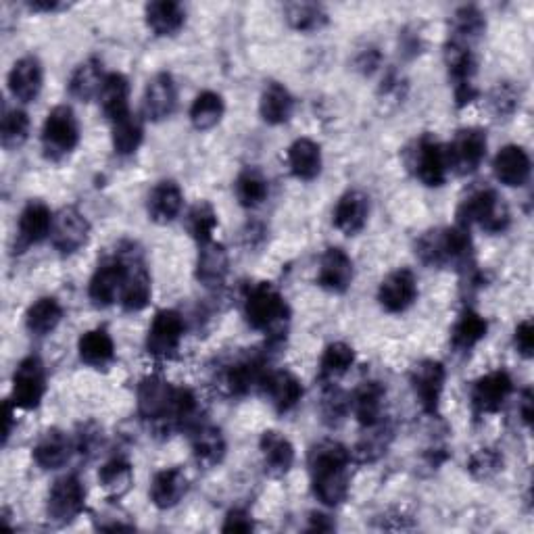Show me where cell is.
<instances>
[{
	"instance_id": "836d02e7",
	"label": "cell",
	"mask_w": 534,
	"mask_h": 534,
	"mask_svg": "<svg viewBox=\"0 0 534 534\" xmlns=\"http://www.w3.org/2000/svg\"><path fill=\"white\" fill-rule=\"evenodd\" d=\"M295 99L290 90L280 82H267L261 99H259V115L270 126H282L293 117Z\"/></svg>"
},
{
	"instance_id": "f1b7e54d",
	"label": "cell",
	"mask_w": 534,
	"mask_h": 534,
	"mask_svg": "<svg viewBox=\"0 0 534 534\" xmlns=\"http://www.w3.org/2000/svg\"><path fill=\"white\" fill-rule=\"evenodd\" d=\"M182 207H184V194H182L180 184L174 180H161L149 192L147 211H149L151 222L159 226L172 224L180 215Z\"/></svg>"
},
{
	"instance_id": "d6a6232c",
	"label": "cell",
	"mask_w": 534,
	"mask_h": 534,
	"mask_svg": "<svg viewBox=\"0 0 534 534\" xmlns=\"http://www.w3.org/2000/svg\"><path fill=\"white\" fill-rule=\"evenodd\" d=\"M144 19L155 36H176L186 23V11L176 0H153L144 7Z\"/></svg>"
},
{
	"instance_id": "e0dca14e",
	"label": "cell",
	"mask_w": 534,
	"mask_h": 534,
	"mask_svg": "<svg viewBox=\"0 0 534 534\" xmlns=\"http://www.w3.org/2000/svg\"><path fill=\"white\" fill-rule=\"evenodd\" d=\"M267 372L270 370L261 355H242L226 368L224 384L232 397H247L253 391H261Z\"/></svg>"
},
{
	"instance_id": "60d3db41",
	"label": "cell",
	"mask_w": 534,
	"mask_h": 534,
	"mask_svg": "<svg viewBox=\"0 0 534 534\" xmlns=\"http://www.w3.org/2000/svg\"><path fill=\"white\" fill-rule=\"evenodd\" d=\"M99 484L109 499L119 501L134 487V468L126 457H113L99 470Z\"/></svg>"
},
{
	"instance_id": "603a6c76",
	"label": "cell",
	"mask_w": 534,
	"mask_h": 534,
	"mask_svg": "<svg viewBox=\"0 0 534 534\" xmlns=\"http://www.w3.org/2000/svg\"><path fill=\"white\" fill-rule=\"evenodd\" d=\"M7 82H9V90L13 94V99L21 103L36 101L44 84V69H42L40 59L34 55H28L15 61L9 71Z\"/></svg>"
},
{
	"instance_id": "52a82bcc",
	"label": "cell",
	"mask_w": 534,
	"mask_h": 534,
	"mask_svg": "<svg viewBox=\"0 0 534 534\" xmlns=\"http://www.w3.org/2000/svg\"><path fill=\"white\" fill-rule=\"evenodd\" d=\"M487 132L480 128H464L457 130L449 147H445V157L449 172L457 176H470L478 172L484 157H487Z\"/></svg>"
},
{
	"instance_id": "4fadbf2b",
	"label": "cell",
	"mask_w": 534,
	"mask_h": 534,
	"mask_svg": "<svg viewBox=\"0 0 534 534\" xmlns=\"http://www.w3.org/2000/svg\"><path fill=\"white\" fill-rule=\"evenodd\" d=\"M44 395H46V370L42 359L36 355L21 359L13 374L11 401L19 409L32 411L40 407Z\"/></svg>"
},
{
	"instance_id": "8992f818",
	"label": "cell",
	"mask_w": 534,
	"mask_h": 534,
	"mask_svg": "<svg viewBox=\"0 0 534 534\" xmlns=\"http://www.w3.org/2000/svg\"><path fill=\"white\" fill-rule=\"evenodd\" d=\"M80 144V124L74 109L57 105L48 111L42 126V151L48 161H61Z\"/></svg>"
},
{
	"instance_id": "ab89813d",
	"label": "cell",
	"mask_w": 534,
	"mask_h": 534,
	"mask_svg": "<svg viewBox=\"0 0 534 534\" xmlns=\"http://www.w3.org/2000/svg\"><path fill=\"white\" fill-rule=\"evenodd\" d=\"M489 332V322L487 318L474 309L461 311L457 322L451 328V347L457 353H470L484 336Z\"/></svg>"
},
{
	"instance_id": "4dcf8cb0",
	"label": "cell",
	"mask_w": 534,
	"mask_h": 534,
	"mask_svg": "<svg viewBox=\"0 0 534 534\" xmlns=\"http://www.w3.org/2000/svg\"><path fill=\"white\" fill-rule=\"evenodd\" d=\"M286 161L297 180L311 182L322 172V147L311 138H297L286 151Z\"/></svg>"
},
{
	"instance_id": "5b68a950",
	"label": "cell",
	"mask_w": 534,
	"mask_h": 534,
	"mask_svg": "<svg viewBox=\"0 0 534 534\" xmlns=\"http://www.w3.org/2000/svg\"><path fill=\"white\" fill-rule=\"evenodd\" d=\"M405 165L424 186L439 188L447 182L449 165L445 147L432 134H424L405 149Z\"/></svg>"
},
{
	"instance_id": "d4e9b609",
	"label": "cell",
	"mask_w": 534,
	"mask_h": 534,
	"mask_svg": "<svg viewBox=\"0 0 534 534\" xmlns=\"http://www.w3.org/2000/svg\"><path fill=\"white\" fill-rule=\"evenodd\" d=\"M530 169H532L530 157L520 144H505L493 159L495 178L509 188L524 186L530 178Z\"/></svg>"
},
{
	"instance_id": "9f6ffc18",
	"label": "cell",
	"mask_w": 534,
	"mask_h": 534,
	"mask_svg": "<svg viewBox=\"0 0 534 534\" xmlns=\"http://www.w3.org/2000/svg\"><path fill=\"white\" fill-rule=\"evenodd\" d=\"M76 451L84 457H92L96 451L103 447V428L94 422H86L78 428L76 434Z\"/></svg>"
},
{
	"instance_id": "9c48e42d",
	"label": "cell",
	"mask_w": 534,
	"mask_h": 534,
	"mask_svg": "<svg viewBox=\"0 0 534 534\" xmlns=\"http://www.w3.org/2000/svg\"><path fill=\"white\" fill-rule=\"evenodd\" d=\"M86 509V487L76 474H67L55 480L46 501L48 520L59 526L71 524Z\"/></svg>"
},
{
	"instance_id": "7bdbcfd3",
	"label": "cell",
	"mask_w": 534,
	"mask_h": 534,
	"mask_svg": "<svg viewBox=\"0 0 534 534\" xmlns=\"http://www.w3.org/2000/svg\"><path fill=\"white\" fill-rule=\"evenodd\" d=\"M445 65L449 71V78L453 80L455 86H464V84H474V74H476V59L472 53V46L461 44L449 38L445 44Z\"/></svg>"
},
{
	"instance_id": "6da1fadb",
	"label": "cell",
	"mask_w": 534,
	"mask_h": 534,
	"mask_svg": "<svg viewBox=\"0 0 534 534\" xmlns=\"http://www.w3.org/2000/svg\"><path fill=\"white\" fill-rule=\"evenodd\" d=\"M351 461L353 455L343 443L324 439L311 445L307 453L311 491L322 505L336 507L349 497Z\"/></svg>"
},
{
	"instance_id": "7a4b0ae2",
	"label": "cell",
	"mask_w": 534,
	"mask_h": 534,
	"mask_svg": "<svg viewBox=\"0 0 534 534\" xmlns=\"http://www.w3.org/2000/svg\"><path fill=\"white\" fill-rule=\"evenodd\" d=\"M416 255L430 267H474V245L470 230L464 226L434 228L416 240Z\"/></svg>"
},
{
	"instance_id": "7402d4cb",
	"label": "cell",
	"mask_w": 534,
	"mask_h": 534,
	"mask_svg": "<svg viewBox=\"0 0 534 534\" xmlns=\"http://www.w3.org/2000/svg\"><path fill=\"white\" fill-rule=\"evenodd\" d=\"M144 115L151 121H163L167 117H172L176 107H178V86L172 78V74L167 71H161L157 74L147 90H144Z\"/></svg>"
},
{
	"instance_id": "277c9868",
	"label": "cell",
	"mask_w": 534,
	"mask_h": 534,
	"mask_svg": "<svg viewBox=\"0 0 534 534\" xmlns=\"http://www.w3.org/2000/svg\"><path fill=\"white\" fill-rule=\"evenodd\" d=\"M512 213L497 190L491 186H476L468 192V197L457 207V226L472 228L480 226L484 232L501 234L509 228Z\"/></svg>"
},
{
	"instance_id": "f907efd6",
	"label": "cell",
	"mask_w": 534,
	"mask_h": 534,
	"mask_svg": "<svg viewBox=\"0 0 534 534\" xmlns=\"http://www.w3.org/2000/svg\"><path fill=\"white\" fill-rule=\"evenodd\" d=\"M215 228H217V211L213 209L211 203L199 201L188 209L186 230L194 240H197V245H205V242L213 240Z\"/></svg>"
},
{
	"instance_id": "6125c7cd",
	"label": "cell",
	"mask_w": 534,
	"mask_h": 534,
	"mask_svg": "<svg viewBox=\"0 0 534 534\" xmlns=\"http://www.w3.org/2000/svg\"><path fill=\"white\" fill-rule=\"evenodd\" d=\"M380 65V53L376 48H366L359 57H357V67L363 71V74H372V71Z\"/></svg>"
},
{
	"instance_id": "f6af8a7d",
	"label": "cell",
	"mask_w": 534,
	"mask_h": 534,
	"mask_svg": "<svg viewBox=\"0 0 534 534\" xmlns=\"http://www.w3.org/2000/svg\"><path fill=\"white\" fill-rule=\"evenodd\" d=\"M224 113H226V103L222 99V94H217L213 90H205L192 101L190 124L194 126V130L207 132L220 124Z\"/></svg>"
},
{
	"instance_id": "db71d44e",
	"label": "cell",
	"mask_w": 534,
	"mask_h": 534,
	"mask_svg": "<svg viewBox=\"0 0 534 534\" xmlns=\"http://www.w3.org/2000/svg\"><path fill=\"white\" fill-rule=\"evenodd\" d=\"M501 470H503V455L497 449H491V447L478 449L468 459V472L476 480H489Z\"/></svg>"
},
{
	"instance_id": "f35d334b",
	"label": "cell",
	"mask_w": 534,
	"mask_h": 534,
	"mask_svg": "<svg viewBox=\"0 0 534 534\" xmlns=\"http://www.w3.org/2000/svg\"><path fill=\"white\" fill-rule=\"evenodd\" d=\"M99 101L105 117L111 124L121 117H126L130 113V80L124 74H119V71L107 74L99 94Z\"/></svg>"
},
{
	"instance_id": "5bb4252c",
	"label": "cell",
	"mask_w": 534,
	"mask_h": 534,
	"mask_svg": "<svg viewBox=\"0 0 534 534\" xmlns=\"http://www.w3.org/2000/svg\"><path fill=\"white\" fill-rule=\"evenodd\" d=\"M174 393H176V386H172L161 376L142 378L136 391L140 418L153 422L155 428H159L167 420L169 411H172Z\"/></svg>"
},
{
	"instance_id": "b9f144b4",
	"label": "cell",
	"mask_w": 534,
	"mask_h": 534,
	"mask_svg": "<svg viewBox=\"0 0 534 534\" xmlns=\"http://www.w3.org/2000/svg\"><path fill=\"white\" fill-rule=\"evenodd\" d=\"M234 192L238 203L245 209H257L265 203L270 194V182L257 167H245L234 182Z\"/></svg>"
},
{
	"instance_id": "bcb514c9",
	"label": "cell",
	"mask_w": 534,
	"mask_h": 534,
	"mask_svg": "<svg viewBox=\"0 0 534 534\" xmlns=\"http://www.w3.org/2000/svg\"><path fill=\"white\" fill-rule=\"evenodd\" d=\"M63 320V307L55 297H42L26 311V328L34 336H46L57 330Z\"/></svg>"
},
{
	"instance_id": "c3c4849f",
	"label": "cell",
	"mask_w": 534,
	"mask_h": 534,
	"mask_svg": "<svg viewBox=\"0 0 534 534\" xmlns=\"http://www.w3.org/2000/svg\"><path fill=\"white\" fill-rule=\"evenodd\" d=\"M288 26L297 32H318L328 26V11L318 3H288L284 7Z\"/></svg>"
},
{
	"instance_id": "ac0fdd59",
	"label": "cell",
	"mask_w": 534,
	"mask_h": 534,
	"mask_svg": "<svg viewBox=\"0 0 534 534\" xmlns=\"http://www.w3.org/2000/svg\"><path fill=\"white\" fill-rule=\"evenodd\" d=\"M126 282V263L117 255L111 261L99 265L90 278L88 297L96 307H111L117 299H121V290Z\"/></svg>"
},
{
	"instance_id": "ffe728a7",
	"label": "cell",
	"mask_w": 534,
	"mask_h": 534,
	"mask_svg": "<svg viewBox=\"0 0 534 534\" xmlns=\"http://www.w3.org/2000/svg\"><path fill=\"white\" fill-rule=\"evenodd\" d=\"M55 215L46 203L42 201H30L23 207L19 222H17V240L21 249H28L34 245H40L42 240L51 236Z\"/></svg>"
},
{
	"instance_id": "f546056e",
	"label": "cell",
	"mask_w": 534,
	"mask_h": 534,
	"mask_svg": "<svg viewBox=\"0 0 534 534\" xmlns=\"http://www.w3.org/2000/svg\"><path fill=\"white\" fill-rule=\"evenodd\" d=\"M190 447H192L194 461L207 470L220 466L228 451L222 430L215 426H207V424H199L192 430Z\"/></svg>"
},
{
	"instance_id": "681fc988",
	"label": "cell",
	"mask_w": 534,
	"mask_h": 534,
	"mask_svg": "<svg viewBox=\"0 0 534 534\" xmlns=\"http://www.w3.org/2000/svg\"><path fill=\"white\" fill-rule=\"evenodd\" d=\"M355 363V351L347 343H330L320 359V380L332 384L343 378Z\"/></svg>"
},
{
	"instance_id": "7dc6e473",
	"label": "cell",
	"mask_w": 534,
	"mask_h": 534,
	"mask_svg": "<svg viewBox=\"0 0 534 534\" xmlns=\"http://www.w3.org/2000/svg\"><path fill=\"white\" fill-rule=\"evenodd\" d=\"M111 140H113V149L117 155H121V157L134 155L144 140L142 119L130 111L126 117L113 121Z\"/></svg>"
},
{
	"instance_id": "30bf717a",
	"label": "cell",
	"mask_w": 534,
	"mask_h": 534,
	"mask_svg": "<svg viewBox=\"0 0 534 534\" xmlns=\"http://www.w3.org/2000/svg\"><path fill=\"white\" fill-rule=\"evenodd\" d=\"M447 370L441 361L436 359H422L409 372V382L414 388V395L422 407L424 414L436 416L439 414L443 391H445Z\"/></svg>"
},
{
	"instance_id": "44dd1931",
	"label": "cell",
	"mask_w": 534,
	"mask_h": 534,
	"mask_svg": "<svg viewBox=\"0 0 534 534\" xmlns=\"http://www.w3.org/2000/svg\"><path fill=\"white\" fill-rule=\"evenodd\" d=\"M353 259L338 247L324 251L318 270V286L334 295H343L353 282Z\"/></svg>"
},
{
	"instance_id": "4316f807",
	"label": "cell",
	"mask_w": 534,
	"mask_h": 534,
	"mask_svg": "<svg viewBox=\"0 0 534 534\" xmlns=\"http://www.w3.org/2000/svg\"><path fill=\"white\" fill-rule=\"evenodd\" d=\"M230 272V257L222 242L209 240L205 245H199L197 267H194V276L207 288L222 286Z\"/></svg>"
},
{
	"instance_id": "ee69618b",
	"label": "cell",
	"mask_w": 534,
	"mask_h": 534,
	"mask_svg": "<svg viewBox=\"0 0 534 534\" xmlns=\"http://www.w3.org/2000/svg\"><path fill=\"white\" fill-rule=\"evenodd\" d=\"M487 32V19L474 5L459 7L451 17V40L472 46Z\"/></svg>"
},
{
	"instance_id": "11a10c76",
	"label": "cell",
	"mask_w": 534,
	"mask_h": 534,
	"mask_svg": "<svg viewBox=\"0 0 534 534\" xmlns=\"http://www.w3.org/2000/svg\"><path fill=\"white\" fill-rule=\"evenodd\" d=\"M489 105L497 117L514 115L520 107V90L514 82H499L489 94Z\"/></svg>"
},
{
	"instance_id": "9a60e30c",
	"label": "cell",
	"mask_w": 534,
	"mask_h": 534,
	"mask_svg": "<svg viewBox=\"0 0 534 534\" xmlns=\"http://www.w3.org/2000/svg\"><path fill=\"white\" fill-rule=\"evenodd\" d=\"M90 240V222L76 207H63L53 220L51 242L61 255H74Z\"/></svg>"
},
{
	"instance_id": "d6986e66",
	"label": "cell",
	"mask_w": 534,
	"mask_h": 534,
	"mask_svg": "<svg viewBox=\"0 0 534 534\" xmlns=\"http://www.w3.org/2000/svg\"><path fill=\"white\" fill-rule=\"evenodd\" d=\"M261 393L274 405L278 414L293 411L303 399V382L288 370H270L261 384Z\"/></svg>"
},
{
	"instance_id": "8fae6325",
	"label": "cell",
	"mask_w": 534,
	"mask_h": 534,
	"mask_svg": "<svg viewBox=\"0 0 534 534\" xmlns=\"http://www.w3.org/2000/svg\"><path fill=\"white\" fill-rule=\"evenodd\" d=\"M184 320L176 309H161L155 313L147 332V353L155 359H174L184 338Z\"/></svg>"
},
{
	"instance_id": "be15d7a7",
	"label": "cell",
	"mask_w": 534,
	"mask_h": 534,
	"mask_svg": "<svg viewBox=\"0 0 534 534\" xmlns=\"http://www.w3.org/2000/svg\"><path fill=\"white\" fill-rule=\"evenodd\" d=\"M15 403L11 401V399H5V403H3V418H5V430H3V441H5V445H7V441H9V436H11V432H13V422H15Z\"/></svg>"
},
{
	"instance_id": "ba28073f",
	"label": "cell",
	"mask_w": 534,
	"mask_h": 534,
	"mask_svg": "<svg viewBox=\"0 0 534 534\" xmlns=\"http://www.w3.org/2000/svg\"><path fill=\"white\" fill-rule=\"evenodd\" d=\"M119 257L126 263V282L124 290H121L119 303L128 313H138L151 303L153 297L151 274L147 270V263L142 259V253L134 245H128V249H121Z\"/></svg>"
},
{
	"instance_id": "2e32d148",
	"label": "cell",
	"mask_w": 534,
	"mask_h": 534,
	"mask_svg": "<svg viewBox=\"0 0 534 534\" xmlns=\"http://www.w3.org/2000/svg\"><path fill=\"white\" fill-rule=\"evenodd\" d=\"M418 299V278L409 267L388 274L378 286V303L388 313H403Z\"/></svg>"
},
{
	"instance_id": "8d00e7d4",
	"label": "cell",
	"mask_w": 534,
	"mask_h": 534,
	"mask_svg": "<svg viewBox=\"0 0 534 534\" xmlns=\"http://www.w3.org/2000/svg\"><path fill=\"white\" fill-rule=\"evenodd\" d=\"M393 439H395L393 424L382 418L380 422L366 426V432H363V436L357 441L355 451L351 455L359 461V464H374V461H378L388 451Z\"/></svg>"
},
{
	"instance_id": "74e56055",
	"label": "cell",
	"mask_w": 534,
	"mask_h": 534,
	"mask_svg": "<svg viewBox=\"0 0 534 534\" xmlns=\"http://www.w3.org/2000/svg\"><path fill=\"white\" fill-rule=\"evenodd\" d=\"M105 71H103V61L90 57L86 61H82L76 69L74 74L69 78V94L74 96V99L88 103L94 96L101 94L103 82H105Z\"/></svg>"
},
{
	"instance_id": "816d5d0a",
	"label": "cell",
	"mask_w": 534,
	"mask_h": 534,
	"mask_svg": "<svg viewBox=\"0 0 534 534\" xmlns=\"http://www.w3.org/2000/svg\"><path fill=\"white\" fill-rule=\"evenodd\" d=\"M30 136V115L23 109H11L0 124V144L7 151H17Z\"/></svg>"
},
{
	"instance_id": "83f0119b",
	"label": "cell",
	"mask_w": 534,
	"mask_h": 534,
	"mask_svg": "<svg viewBox=\"0 0 534 534\" xmlns=\"http://www.w3.org/2000/svg\"><path fill=\"white\" fill-rule=\"evenodd\" d=\"M71 451H76V445L69 439L67 432L59 428H48L36 441L32 455L42 470H59L69 461Z\"/></svg>"
},
{
	"instance_id": "91938a15",
	"label": "cell",
	"mask_w": 534,
	"mask_h": 534,
	"mask_svg": "<svg viewBox=\"0 0 534 534\" xmlns=\"http://www.w3.org/2000/svg\"><path fill=\"white\" fill-rule=\"evenodd\" d=\"M253 528H255V522L247 509H232L222 526L224 532H251Z\"/></svg>"
},
{
	"instance_id": "e7e4bbea",
	"label": "cell",
	"mask_w": 534,
	"mask_h": 534,
	"mask_svg": "<svg viewBox=\"0 0 534 534\" xmlns=\"http://www.w3.org/2000/svg\"><path fill=\"white\" fill-rule=\"evenodd\" d=\"M28 7L36 13H55L61 11L65 5L59 3V0H30Z\"/></svg>"
},
{
	"instance_id": "6f0895ef",
	"label": "cell",
	"mask_w": 534,
	"mask_h": 534,
	"mask_svg": "<svg viewBox=\"0 0 534 534\" xmlns=\"http://www.w3.org/2000/svg\"><path fill=\"white\" fill-rule=\"evenodd\" d=\"M94 528L105 530V532H115V530H134L136 524L130 520V516L124 512V509L111 507L99 518H94Z\"/></svg>"
},
{
	"instance_id": "680465c9",
	"label": "cell",
	"mask_w": 534,
	"mask_h": 534,
	"mask_svg": "<svg viewBox=\"0 0 534 534\" xmlns=\"http://www.w3.org/2000/svg\"><path fill=\"white\" fill-rule=\"evenodd\" d=\"M514 345H516V351L524 359H530L534 355V324H532V320H522L516 326Z\"/></svg>"
},
{
	"instance_id": "1f68e13d",
	"label": "cell",
	"mask_w": 534,
	"mask_h": 534,
	"mask_svg": "<svg viewBox=\"0 0 534 534\" xmlns=\"http://www.w3.org/2000/svg\"><path fill=\"white\" fill-rule=\"evenodd\" d=\"M188 493V476L182 468H165L153 476L151 501L159 509L176 507Z\"/></svg>"
},
{
	"instance_id": "e575fe53",
	"label": "cell",
	"mask_w": 534,
	"mask_h": 534,
	"mask_svg": "<svg viewBox=\"0 0 534 534\" xmlns=\"http://www.w3.org/2000/svg\"><path fill=\"white\" fill-rule=\"evenodd\" d=\"M78 355L90 368H107L115 359V343L107 328H92L78 341Z\"/></svg>"
},
{
	"instance_id": "f5cc1de1",
	"label": "cell",
	"mask_w": 534,
	"mask_h": 534,
	"mask_svg": "<svg viewBox=\"0 0 534 534\" xmlns=\"http://www.w3.org/2000/svg\"><path fill=\"white\" fill-rule=\"evenodd\" d=\"M351 411V397L343 391V388H338L334 384H328L324 388V395L320 401V414H322V422L330 428L343 424L345 418L349 416Z\"/></svg>"
},
{
	"instance_id": "03108f58",
	"label": "cell",
	"mask_w": 534,
	"mask_h": 534,
	"mask_svg": "<svg viewBox=\"0 0 534 534\" xmlns=\"http://www.w3.org/2000/svg\"><path fill=\"white\" fill-rule=\"evenodd\" d=\"M520 416H522L524 424L530 428V424H532V391H530V388H526V391L522 393Z\"/></svg>"
},
{
	"instance_id": "cb8c5ba5",
	"label": "cell",
	"mask_w": 534,
	"mask_h": 534,
	"mask_svg": "<svg viewBox=\"0 0 534 534\" xmlns=\"http://www.w3.org/2000/svg\"><path fill=\"white\" fill-rule=\"evenodd\" d=\"M368 215H370V199L366 194L361 190H347L334 207L332 222L336 230H341L347 236H355L366 228Z\"/></svg>"
},
{
	"instance_id": "484cf974",
	"label": "cell",
	"mask_w": 534,
	"mask_h": 534,
	"mask_svg": "<svg viewBox=\"0 0 534 534\" xmlns=\"http://www.w3.org/2000/svg\"><path fill=\"white\" fill-rule=\"evenodd\" d=\"M259 451L265 472L274 478L286 476L295 466V447L278 430H265L261 434Z\"/></svg>"
},
{
	"instance_id": "94428289",
	"label": "cell",
	"mask_w": 534,
	"mask_h": 534,
	"mask_svg": "<svg viewBox=\"0 0 534 534\" xmlns=\"http://www.w3.org/2000/svg\"><path fill=\"white\" fill-rule=\"evenodd\" d=\"M307 530L309 532H332V530H336V524L330 516H326L322 512H311Z\"/></svg>"
},
{
	"instance_id": "3957f363",
	"label": "cell",
	"mask_w": 534,
	"mask_h": 534,
	"mask_svg": "<svg viewBox=\"0 0 534 534\" xmlns=\"http://www.w3.org/2000/svg\"><path fill=\"white\" fill-rule=\"evenodd\" d=\"M245 320L253 330L270 334L276 343L282 341L284 328L290 320V307L274 284L259 282L245 297Z\"/></svg>"
},
{
	"instance_id": "d590c367",
	"label": "cell",
	"mask_w": 534,
	"mask_h": 534,
	"mask_svg": "<svg viewBox=\"0 0 534 534\" xmlns=\"http://www.w3.org/2000/svg\"><path fill=\"white\" fill-rule=\"evenodd\" d=\"M384 397H386V388L382 382L370 380V382H363L357 388L355 395L351 397V411L363 428L382 420Z\"/></svg>"
},
{
	"instance_id": "7c38bea8",
	"label": "cell",
	"mask_w": 534,
	"mask_h": 534,
	"mask_svg": "<svg viewBox=\"0 0 534 534\" xmlns=\"http://www.w3.org/2000/svg\"><path fill=\"white\" fill-rule=\"evenodd\" d=\"M514 393V380L505 370L489 372L474 380L470 388V405L476 418L493 416Z\"/></svg>"
}]
</instances>
